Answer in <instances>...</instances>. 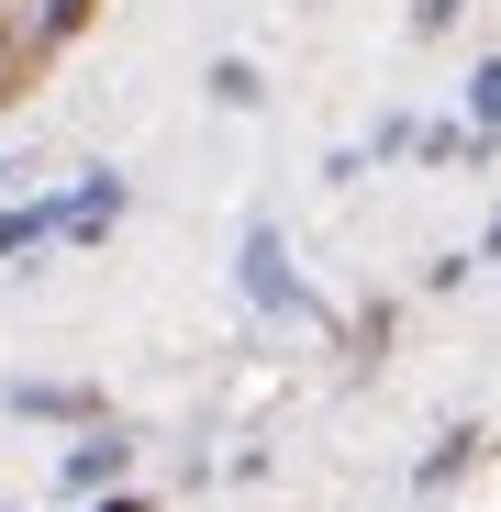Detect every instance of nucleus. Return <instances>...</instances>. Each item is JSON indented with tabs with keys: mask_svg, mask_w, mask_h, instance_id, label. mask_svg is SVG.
<instances>
[{
	"mask_svg": "<svg viewBox=\"0 0 501 512\" xmlns=\"http://www.w3.org/2000/svg\"><path fill=\"white\" fill-rule=\"evenodd\" d=\"M234 290L257 301V312H279V323H334V312L312 301V279L290 268V245H279L268 212H245V234H234Z\"/></svg>",
	"mask_w": 501,
	"mask_h": 512,
	"instance_id": "obj_1",
	"label": "nucleus"
},
{
	"mask_svg": "<svg viewBox=\"0 0 501 512\" xmlns=\"http://www.w3.org/2000/svg\"><path fill=\"white\" fill-rule=\"evenodd\" d=\"M123 468H134V423L101 412V423H78V446L56 457V490H67V501H90V490H112Z\"/></svg>",
	"mask_w": 501,
	"mask_h": 512,
	"instance_id": "obj_2",
	"label": "nucleus"
},
{
	"mask_svg": "<svg viewBox=\"0 0 501 512\" xmlns=\"http://www.w3.org/2000/svg\"><path fill=\"white\" fill-rule=\"evenodd\" d=\"M123 201H134V190H123V167H90L78 190H56V212H67V223H56V245H101V234L123 223Z\"/></svg>",
	"mask_w": 501,
	"mask_h": 512,
	"instance_id": "obj_3",
	"label": "nucleus"
},
{
	"mask_svg": "<svg viewBox=\"0 0 501 512\" xmlns=\"http://www.w3.org/2000/svg\"><path fill=\"white\" fill-rule=\"evenodd\" d=\"M56 190H34V201H12V190H0V268H23V256H45L56 245Z\"/></svg>",
	"mask_w": 501,
	"mask_h": 512,
	"instance_id": "obj_4",
	"label": "nucleus"
},
{
	"mask_svg": "<svg viewBox=\"0 0 501 512\" xmlns=\"http://www.w3.org/2000/svg\"><path fill=\"white\" fill-rule=\"evenodd\" d=\"M23 423H101V390H78V379H12L0 390Z\"/></svg>",
	"mask_w": 501,
	"mask_h": 512,
	"instance_id": "obj_5",
	"label": "nucleus"
},
{
	"mask_svg": "<svg viewBox=\"0 0 501 512\" xmlns=\"http://www.w3.org/2000/svg\"><path fill=\"white\" fill-rule=\"evenodd\" d=\"M201 90H212L223 112H257V101H268V78H257V56H212V78H201Z\"/></svg>",
	"mask_w": 501,
	"mask_h": 512,
	"instance_id": "obj_6",
	"label": "nucleus"
},
{
	"mask_svg": "<svg viewBox=\"0 0 501 512\" xmlns=\"http://www.w3.org/2000/svg\"><path fill=\"white\" fill-rule=\"evenodd\" d=\"M468 457H479V423H457V435H435V457L412 468V490H446V479H457Z\"/></svg>",
	"mask_w": 501,
	"mask_h": 512,
	"instance_id": "obj_7",
	"label": "nucleus"
},
{
	"mask_svg": "<svg viewBox=\"0 0 501 512\" xmlns=\"http://www.w3.org/2000/svg\"><path fill=\"white\" fill-rule=\"evenodd\" d=\"M468 134H490V145H501V56H479V67H468Z\"/></svg>",
	"mask_w": 501,
	"mask_h": 512,
	"instance_id": "obj_8",
	"label": "nucleus"
},
{
	"mask_svg": "<svg viewBox=\"0 0 501 512\" xmlns=\"http://www.w3.org/2000/svg\"><path fill=\"white\" fill-rule=\"evenodd\" d=\"M457 12H468V0H412V34H446Z\"/></svg>",
	"mask_w": 501,
	"mask_h": 512,
	"instance_id": "obj_9",
	"label": "nucleus"
},
{
	"mask_svg": "<svg viewBox=\"0 0 501 512\" xmlns=\"http://www.w3.org/2000/svg\"><path fill=\"white\" fill-rule=\"evenodd\" d=\"M479 268H501V201H490V234H479Z\"/></svg>",
	"mask_w": 501,
	"mask_h": 512,
	"instance_id": "obj_10",
	"label": "nucleus"
},
{
	"mask_svg": "<svg viewBox=\"0 0 501 512\" xmlns=\"http://www.w3.org/2000/svg\"><path fill=\"white\" fill-rule=\"evenodd\" d=\"M90 501H101V512H145V501H134V490H123V479H112V490H90Z\"/></svg>",
	"mask_w": 501,
	"mask_h": 512,
	"instance_id": "obj_11",
	"label": "nucleus"
},
{
	"mask_svg": "<svg viewBox=\"0 0 501 512\" xmlns=\"http://www.w3.org/2000/svg\"><path fill=\"white\" fill-rule=\"evenodd\" d=\"M12 179H23V167H0V190H12Z\"/></svg>",
	"mask_w": 501,
	"mask_h": 512,
	"instance_id": "obj_12",
	"label": "nucleus"
}]
</instances>
